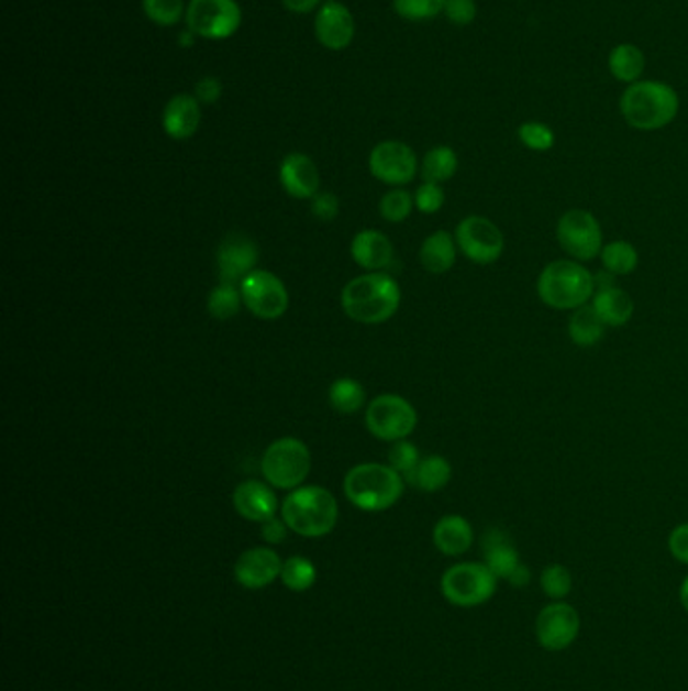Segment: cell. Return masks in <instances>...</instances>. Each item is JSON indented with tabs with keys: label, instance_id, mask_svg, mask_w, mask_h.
Returning <instances> with one entry per match:
<instances>
[{
	"label": "cell",
	"instance_id": "obj_30",
	"mask_svg": "<svg viewBox=\"0 0 688 691\" xmlns=\"http://www.w3.org/2000/svg\"><path fill=\"white\" fill-rule=\"evenodd\" d=\"M603 270L612 275H630L639 270V249L634 248L630 241H610L606 243L600 253Z\"/></svg>",
	"mask_w": 688,
	"mask_h": 691
},
{
	"label": "cell",
	"instance_id": "obj_5",
	"mask_svg": "<svg viewBox=\"0 0 688 691\" xmlns=\"http://www.w3.org/2000/svg\"><path fill=\"white\" fill-rule=\"evenodd\" d=\"M345 497L362 512H384L404 494V478L381 463H362L347 471Z\"/></svg>",
	"mask_w": 688,
	"mask_h": 691
},
{
	"label": "cell",
	"instance_id": "obj_26",
	"mask_svg": "<svg viewBox=\"0 0 688 691\" xmlns=\"http://www.w3.org/2000/svg\"><path fill=\"white\" fill-rule=\"evenodd\" d=\"M644 67H646L644 53L634 43H620L608 55V69L620 84L632 86L640 81Z\"/></svg>",
	"mask_w": 688,
	"mask_h": 691
},
{
	"label": "cell",
	"instance_id": "obj_46",
	"mask_svg": "<svg viewBox=\"0 0 688 691\" xmlns=\"http://www.w3.org/2000/svg\"><path fill=\"white\" fill-rule=\"evenodd\" d=\"M323 0H284V7L289 13L308 14L320 9Z\"/></svg>",
	"mask_w": 688,
	"mask_h": 691
},
{
	"label": "cell",
	"instance_id": "obj_21",
	"mask_svg": "<svg viewBox=\"0 0 688 691\" xmlns=\"http://www.w3.org/2000/svg\"><path fill=\"white\" fill-rule=\"evenodd\" d=\"M352 257L359 267L368 270L369 273L381 272L392 265V241L374 229L359 231L352 241Z\"/></svg>",
	"mask_w": 688,
	"mask_h": 691
},
{
	"label": "cell",
	"instance_id": "obj_39",
	"mask_svg": "<svg viewBox=\"0 0 688 691\" xmlns=\"http://www.w3.org/2000/svg\"><path fill=\"white\" fill-rule=\"evenodd\" d=\"M420 453L419 449L410 441H396L390 449V468L398 471L402 478H408L412 471L419 468Z\"/></svg>",
	"mask_w": 688,
	"mask_h": 691
},
{
	"label": "cell",
	"instance_id": "obj_35",
	"mask_svg": "<svg viewBox=\"0 0 688 691\" xmlns=\"http://www.w3.org/2000/svg\"><path fill=\"white\" fill-rule=\"evenodd\" d=\"M446 0H393V11L404 21L424 23L443 13Z\"/></svg>",
	"mask_w": 688,
	"mask_h": 691
},
{
	"label": "cell",
	"instance_id": "obj_32",
	"mask_svg": "<svg viewBox=\"0 0 688 691\" xmlns=\"http://www.w3.org/2000/svg\"><path fill=\"white\" fill-rule=\"evenodd\" d=\"M241 301H243V296H241V292L236 289V285L221 282V284L217 285V287L210 292L207 308H209V314L212 318H217V320H231V318H234V316L238 314Z\"/></svg>",
	"mask_w": 688,
	"mask_h": 691
},
{
	"label": "cell",
	"instance_id": "obj_4",
	"mask_svg": "<svg viewBox=\"0 0 688 691\" xmlns=\"http://www.w3.org/2000/svg\"><path fill=\"white\" fill-rule=\"evenodd\" d=\"M281 512L289 530L306 538L328 536L340 518V507L335 497L332 492L320 485L293 490L285 497Z\"/></svg>",
	"mask_w": 688,
	"mask_h": 691
},
{
	"label": "cell",
	"instance_id": "obj_14",
	"mask_svg": "<svg viewBox=\"0 0 688 691\" xmlns=\"http://www.w3.org/2000/svg\"><path fill=\"white\" fill-rule=\"evenodd\" d=\"M369 173L386 185L402 186L414 180L419 173V158L404 142L386 140L369 154Z\"/></svg>",
	"mask_w": 688,
	"mask_h": 691
},
{
	"label": "cell",
	"instance_id": "obj_24",
	"mask_svg": "<svg viewBox=\"0 0 688 691\" xmlns=\"http://www.w3.org/2000/svg\"><path fill=\"white\" fill-rule=\"evenodd\" d=\"M591 306L598 311V316L602 318L608 328L626 326L628 321L632 320L634 309H636L634 299L618 285L610 287V289L596 292L593 299H591Z\"/></svg>",
	"mask_w": 688,
	"mask_h": 691
},
{
	"label": "cell",
	"instance_id": "obj_18",
	"mask_svg": "<svg viewBox=\"0 0 688 691\" xmlns=\"http://www.w3.org/2000/svg\"><path fill=\"white\" fill-rule=\"evenodd\" d=\"M281 185L293 198H313L320 190V171L306 154L293 152L281 162Z\"/></svg>",
	"mask_w": 688,
	"mask_h": 691
},
{
	"label": "cell",
	"instance_id": "obj_25",
	"mask_svg": "<svg viewBox=\"0 0 688 691\" xmlns=\"http://www.w3.org/2000/svg\"><path fill=\"white\" fill-rule=\"evenodd\" d=\"M456 251H458V245H456L455 237L446 231H436L424 239L420 249V263L426 272L441 275L453 270Z\"/></svg>",
	"mask_w": 688,
	"mask_h": 691
},
{
	"label": "cell",
	"instance_id": "obj_23",
	"mask_svg": "<svg viewBox=\"0 0 688 691\" xmlns=\"http://www.w3.org/2000/svg\"><path fill=\"white\" fill-rule=\"evenodd\" d=\"M432 542L444 556L465 555L475 542V531L467 518L444 516L432 530Z\"/></svg>",
	"mask_w": 688,
	"mask_h": 691
},
{
	"label": "cell",
	"instance_id": "obj_38",
	"mask_svg": "<svg viewBox=\"0 0 688 691\" xmlns=\"http://www.w3.org/2000/svg\"><path fill=\"white\" fill-rule=\"evenodd\" d=\"M412 207H414V198L402 188L386 193L380 200L381 217L390 222L406 221L412 212Z\"/></svg>",
	"mask_w": 688,
	"mask_h": 691
},
{
	"label": "cell",
	"instance_id": "obj_17",
	"mask_svg": "<svg viewBox=\"0 0 688 691\" xmlns=\"http://www.w3.org/2000/svg\"><path fill=\"white\" fill-rule=\"evenodd\" d=\"M221 282L226 284H241L246 275L255 272L258 261V249L248 237L233 235L222 239L221 248L217 253Z\"/></svg>",
	"mask_w": 688,
	"mask_h": 691
},
{
	"label": "cell",
	"instance_id": "obj_9",
	"mask_svg": "<svg viewBox=\"0 0 688 691\" xmlns=\"http://www.w3.org/2000/svg\"><path fill=\"white\" fill-rule=\"evenodd\" d=\"M557 243L569 260L579 263L596 260L603 249L602 227L590 210H566L557 221Z\"/></svg>",
	"mask_w": 688,
	"mask_h": 691
},
{
	"label": "cell",
	"instance_id": "obj_22",
	"mask_svg": "<svg viewBox=\"0 0 688 691\" xmlns=\"http://www.w3.org/2000/svg\"><path fill=\"white\" fill-rule=\"evenodd\" d=\"M482 555L485 564L491 568L492 574L497 579L509 581V577L515 572V568L521 564L519 552L511 542V538L499 528H491L482 536Z\"/></svg>",
	"mask_w": 688,
	"mask_h": 691
},
{
	"label": "cell",
	"instance_id": "obj_8",
	"mask_svg": "<svg viewBox=\"0 0 688 691\" xmlns=\"http://www.w3.org/2000/svg\"><path fill=\"white\" fill-rule=\"evenodd\" d=\"M243 25V11L236 0H190L186 26L197 37L224 41L236 35Z\"/></svg>",
	"mask_w": 688,
	"mask_h": 691
},
{
	"label": "cell",
	"instance_id": "obj_42",
	"mask_svg": "<svg viewBox=\"0 0 688 691\" xmlns=\"http://www.w3.org/2000/svg\"><path fill=\"white\" fill-rule=\"evenodd\" d=\"M311 210L320 221H333L340 212V198L335 197L333 193H318L313 197Z\"/></svg>",
	"mask_w": 688,
	"mask_h": 691
},
{
	"label": "cell",
	"instance_id": "obj_34",
	"mask_svg": "<svg viewBox=\"0 0 688 691\" xmlns=\"http://www.w3.org/2000/svg\"><path fill=\"white\" fill-rule=\"evenodd\" d=\"M185 0H142V11L154 25L174 26L186 19Z\"/></svg>",
	"mask_w": 688,
	"mask_h": 691
},
{
	"label": "cell",
	"instance_id": "obj_1",
	"mask_svg": "<svg viewBox=\"0 0 688 691\" xmlns=\"http://www.w3.org/2000/svg\"><path fill=\"white\" fill-rule=\"evenodd\" d=\"M678 108L680 99L675 87L654 79H640L628 86L620 98L622 118L630 128L640 132H656L673 124Z\"/></svg>",
	"mask_w": 688,
	"mask_h": 691
},
{
	"label": "cell",
	"instance_id": "obj_29",
	"mask_svg": "<svg viewBox=\"0 0 688 691\" xmlns=\"http://www.w3.org/2000/svg\"><path fill=\"white\" fill-rule=\"evenodd\" d=\"M456 171H458V156L451 146H436V149L429 150L424 161H422L424 183L443 185L455 176Z\"/></svg>",
	"mask_w": 688,
	"mask_h": 691
},
{
	"label": "cell",
	"instance_id": "obj_19",
	"mask_svg": "<svg viewBox=\"0 0 688 691\" xmlns=\"http://www.w3.org/2000/svg\"><path fill=\"white\" fill-rule=\"evenodd\" d=\"M200 118V101L190 94H178L166 103L162 125L173 140H188L197 134Z\"/></svg>",
	"mask_w": 688,
	"mask_h": 691
},
{
	"label": "cell",
	"instance_id": "obj_41",
	"mask_svg": "<svg viewBox=\"0 0 688 691\" xmlns=\"http://www.w3.org/2000/svg\"><path fill=\"white\" fill-rule=\"evenodd\" d=\"M444 17L456 26H467L477 19V2L475 0H446Z\"/></svg>",
	"mask_w": 688,
	"mask_h": 691
},
{
	"label": "cell",
	"instance_id": "obj_27",
	"mask_svg": "<svg viewBox=\"0 0 688 691\" xmlns=\"http://www.w3.org/2000/svg\"><path fill=\"white\" fill-rule=\"evenodd\" d=\"M606 323L598 316V311L593 306H581L572 314V318L567 321V333L569 340L579 348H591V346L602 342L603 333H606Z\"/></svg>",
	"mask_w": 688,
	"mask_h": 691
},
{
	"label": "cell",
	"instance_id": "obj_43",
	"mask_svg": "<svg viewBox=\"0 0 688 691\" xmlns=\"http://www.w3.org/2000/svg\"><path fill=\"white\" fill-rule=\"evenodd\" d=\"M668 550L675 556L678 562L688 564V524L676 526L675 530L668 536Z\"/></svg>",
	"mask_w": 688,
	"mask_h": 691
},
{
	"label": "cell",
	"instance_id": "obj_36",
	"mask_svg": "<svg viewBox=\"0 0 688 691\" xmlns=\"http://www.w3.org/2000/svg\"><path fill=\"white\" fill-rule=\"evenodd\" d=\"M541 589L552 601H564L574 589L572 572L564 564H550L541 572Z\"/></svg>",
	"mask_w": 688,
	"mask_h": 691
},
{
	"label": "cell",
	"instance_id": "obj_13",
	"mask_svg": "<svg viewBox=\"0 0 688 691\" xmlns=\"http://www.w3.org/2000/svg\"><path fill=\"white\" fill-rule=\"evenodd\" d=\"M578 611L564 601L543 606L535 618V639L547 651H564L578 639Z\"/></svg>",
	"mask_w": 688,
	"mask_h": 691
},
{
	"label": "cell",
	"instance_id": "obj_37",
	"mask_svg": "<svg viewBox=\"0 0 688 691\" xmlns=\"http://www.w3.org/2000/svg\"><path fill=\"white\" fill-rule=\"evenodd\" d=\"M517 136L531 152H550L555 146L554 130L543 122H525L519 125Z\"/></svg>",
	"mask_w": 688,
	"mask_h": 691
},
{
	"label": "cell",
	"instance_id": "obj_48",
	"mask_svg": "<svg viewBox=\"0 0 688 691\" xmlns=\"http://www.w3.org/2000/svg\"><path fill=\"white\" fill-rule=\"evenodd\" d=\"M195 39H197V35H195L190 29H186V31H182V33L178 35V43H180L182 47H192V45H195Z\"/></svg>",
	"mask_w": 688,
	"mask_h": 691
},
{
	"label": "cell",
	"instance_id": "obj_45",
	"mask_svg": "<svg viewBox=\"0 0 688 691\" xmlns=\"http://www.w3.org/2000/svg\"><path fill=\"white\" fill-rule=\"evenodd\" d=\"M287 530H289V526L285 524V519H277L273 516L267 522H263L260 534H263L265 542L281 544L287 538Z\"/></svg>",
	"mask_w": 688,
	"mask_h": 691
},
{
	"label": "cell",
	"instance_id": "obj_28",
	"mask_svg": "<svg viewBox=\"0 0 688 691\" xmlns=\"http://www.w3.org/2000/svg\"><path fill=\"white\" fill-rule=\"evenodd\" d=\"M453 478V468L443 456H429L420 459L419 468L412 471L406 482L412 483L420 492L434 494L448 485Z\"/></svg>",
	"mask_w": 688,
	"mask_h": 691
},
{
	"label": "cell",
	"instance_id": "obj_44",
	"mask_svg": "<svg viewBox=\"0 0 688 691\" xmlns=\"http://www.w3.org/2000/svg\"><path fill=\"white\" fill-rule=\"evenodd\" d=\"M195 98L200 101V103H207V106H212V103H217L222 96V84L221 79H217V77H202L200 81H198L197 87H195Z\"/></svg>",
	"mask_w": 688,
	"mask_h": 691
},
{
	"label": "cell",
	"instance_id": "obj_10",
	"mask_svg": "<svg viewBox=\"0 0 688 691\" xmlns=\"http://www.w3.org/2000/svg\"><path fill=\"white\" fill-rule=\"evenodd\" d=\"M417 423L414 407L398 395L376 396L366 410V427L381 441H402L417 429Z\"/></svg>",
	"mask_w": 688,
	"mask_h": 691
},
{
	"label": "cell",
	"instance_id": "obj_47",
	"mask_svg": "<svg viewBox=\"0 0 688 691\" xmlns=\"http://www.w3.org/2000/svg\"><path fill=\"white\" fill-rule=\"evenodd\" d=\"M529 581H531V572H529V568L525 564H519L515 568V572L509 577V582L517 586V589H521V586H528Z\"/></svg>",
	"mask_w": 688,
	"mask_h": 691
},
{
	"label": "cell",
	"instance_id": "obj_15",
	"mask_svg": "<svg viewBox=\"0 0 688 691\" xmlns=\"http://www.w3.org/2000/svg\"><path fill=\"white\" fill-rule=\"evenodd\" d=\"M315 37L325 50H347L356 37L354 14L340 0H325L315 14Z\"/></svg>",
	"mask_w": 688,
	"mask_h": 691
},
{
	"label": "cell",
	"instance_id": "obj_49",
	"mask_svg": "<svg viewBox=\"0 0 688 691\" xmlns=\"http://www.w3.org/2000/svg\"><path fill=\"white\" fill-rule=\"evenodd\" d=\"M680 605H683V608L688 613V577L683 581V584H680Z\"/></svg>",
	"mask_w": 688,
	"mask_h": 691
},
{
	"label": "cell",
	"instance_id": "obj_3",
	"mask_svg": "<svg viewBox=\"0 0 688 691\" xmlns=\"http://www.w3.org/2000/svg\"><path fill=\"white\" fill-rule=\"evenodd\" d=\"M596 294L593 273L579 261L557 260L545 265L537 279V296L550 308L576 311L588 306Z\"/></svg>",
	"mask_w": 688,
	"mask_h": 691
},
{
	"label": "cell",
	"instance_id": "obj_2",
	"mask_svg": "<svg viewBox=\"0 0 688 691\" xmlns=\"http://www.w3.org/2000/svg\"><path fill=\"white\" fill-rule=\"evenodd\" d=\"M400 299V285L390 275L380 272L366 273L345 285L342 308L347 318L359 323H381L390 320L398 311Z\"/></svg>",
	"mask_w": 688,
	"mask_h": 691
},
{
	"label": "cell",
	"instance_id": "obj_7",
	"mask_svg": "<svg viewBox=\"0 0 688 691\" xmlns=\"http://www.w3.org/2000/svg\"><path fill=\"white\" fill-rule=\"evenodd\" d=\"M497 577L491 568L479 562H460L448 568L441 579V591L448 603L456 606L485 605L497 591Z\"/></svg>",
	"mask_w": 688,
	"mask_h": 691
},
{
	"label": "cell",
	"instance_id": "obj_12",
	"mask_svg": "<svg viewBox=\"0 0 688 691\" xmlns=\"http://www.w3.org/2000/svg\"><path fill=\"white\" fill-rule=\"evenodd\" d=\"M241 296L246 308L260 320H279L289 308V294L284 282L270 272L248 273L241 282Z\"/></svg>",
	"mask_w": 688,
	"mask_h": 691
},
{
	"label": "cell",
	"instance_id": "obj_33",
	"mask_svg": "<svg viewBox=\"0 0 688 691\" xmlns=\"http://www.w3.org/2000/svg\"><path fill=\"white\" fill-rule=\"evenodd\" d=\"M330 401H332V407L335 410H340L344 415H352V413L364 407L366 393H364V386L354 379H340L330 388Z\"/></svg>",
	"mask_w": 688,
	"mask_h": 691
},
{
	"label": "cell",
	"instance_id": "obj_31",
	"mask_svg": "<svg viewBox=\"0 0 688 691\" xmlns=\"http://www.w3.org/2000/svg\"><path fill=\"white\" fill-rule=\"evenodd\" d=\"M281 581L285 586L293 593H306L315 581H318V570L313 567V562L303 558V556H291L289 560H285L284 570H281Z\"/></svg>",
	"mask_w": 688,
	"mask_h": 691
},
{
	"label": "cell",
	"instance_id": "obj_16",
	"mask_svg": "<svg viewBox=\"0 0 688 691\" xmlns=\"http://www.w3.org/2000/svg\"><path fill=\"white\" fill-rule=\"evenodd\" d=\"M284 562L270 548H251L241 555L234 564L236 582L251 591L269 586L270 582L281 577Z\"/></svg>",
	"mask_w": 688,
	"mask_h": 691
},
{
	"label": "cell",
	"instance_id": "obj_6",
	"mask_svg": "<svg viewBox=\"0 0 688 691\" xmlns=\"http://www.w3.org/2000/svg\"><path fill=\"white\" fill-rule=\"evenodd\" d=\"M311 470V453L308 445L296 437H284L269 445L260 459V471L265 480L279 490H297L308 480Z\"/></svg>",
	"mask_w": 688,
	"mask_h": 691
},
{
	"label": "cell",
	"instance_id": "obj_11",
	"mask_svg": "<svg viewBox=\"0 0 688 691\" xmlns=\"http://www.w3.org/2000/svg\"><path fill=\"white\" fill-rule=\"evenodd\" d=\"M455 239L460 253L477 265H491L503 255V233L487 217L470 215L463 219L456 227Z\"/></svg>",
	"mask_w": 688,
	"mask_h": 691
},
{
	"label": "cell",
	"instance_id": "obj_40",
	"mask_svg": "<svg viewBox=\"0 0 688 691\" xmlns=\"http://www.w3.org/2000/svg\"><path fill=\"white\" fill-rule=\"evenodd\" d=\"M414 205L420 212L432 215L443 209L444 190L443 186L434 185V183H424L414 195Z\"/></svg>",
	"mask_w": 688,
	"mask_h": 691
},
{
	"label": "cell",
	"instance_id": "obj_20",
	"mask_svg": "<svg viewBox=\"0 0 688 691\" xmlns=\"http://www.w3.org/2000/svg\"><path fill=\"white\" fill-rule=\"evenodd\" d=\"M234 509L248 522H267L277 512V497L265 483L248 480L236 485L233 494Z\"/></svg>",
	"mask_w": 688,
	"mask_h": 691
}]
</instances>
